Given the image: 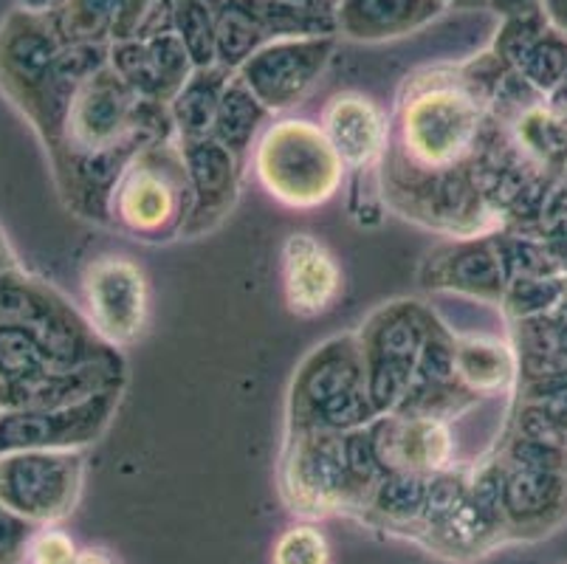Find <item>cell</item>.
Masks as SVG:
<instances>
[{
	"label": "cell",
	"mask_w": 567,
	"mask_h": 564,
	"mask_svg": "<svg viewBox=\"0 0 567 564\" xmlns=\"http://www.w3.org/2000/svg\"><path fill=\"white\" fill-rule=\"evenodd\" d=\"M80 547L71 542L69 534L56 531V527H40L32 542V562L34 564H71Z\"/></svg>",
	"instance_id": "cell-12"
},
{
	"label": "cell",
	"mask_w": 567,
	"mask_h": 564,
	"mask_svg": "<svg viewBox=\"0 0 567 564\" xmlns=\"http://www.w3.org/2000/svg\"><path fill=\"white\" fill-rule=\"evenodd\" d=\"M51 18L65 43H102L111 38L116 0H65Z\"/></svg>",
	"instance_id": "cell-8"
},
{
	"label": "cell",
	"mask_w": 567,
	"mask_h": 564,
	"mask_svg": "<svg viewBox=\"0 0 567 564\" xmlns=\"http://www.w3.org/2000/svg\"><path fill=\"white\" fill-rule=\"evenodd\" d=\"M40 527L0 505V564H23L32 556V542Z\"/></svg>",
	"instance_id": "cell-11"
},
{
	"label": "cell",
	"mask_w": 567,
	"mask_h": 564,
	"mask_svg": "<svg viewBox=\"0 0 567 564\" xmlns=\"http://www.w3.org/2000/svg\"><path fill=\"white\" fill-rule=\"evenodd\" d=\"M543 12L556 29L567 34V0H543Z\"/></svg>",
	"instance_id": "cell-14"
},
{
	"label": "cell",
	"mask_w": 567,
	"mask_h": 564,
	"mask_svg": "<svg viewBox=\"0 0 567 564\" xmlns=\"http://www.w3.org/2000/svg\"><path fill=\"white\" fill-rule=\"evenodd\" d=\"M286 291L293 314H319L339 291V271L322 243L293 235L286 246Z\"/></svg>",
	"instance_id": "cell-5"
},
{
	"label": "cell",
	"mask_w": 567,
	"mask_h": 564,
	"mask_svg": "<svg viewBox=\"0 0 567 564\" xmlns=\"http://www.w3.org/2000/svg\"><path fill=\"white\" fill-rule=\"evenodd\" d=\"M80 458L54 449L0 454V505L38 527L63 522L80 500Z\"/></svg>",
	"instance_id": "cell-1"
},
{
	"label": "cell",
	"mask_w": 567,
	"mask_h": 564,
	"mask_svg": "<svg viewBox=\"0 0 567 564\" xmlns=\"http://www.w3.org/2000/svg\"><path fill=\"white\" fill-rule=\"evenodd\" d=\"M12 268V257H9L7 252V240H3V235H0V274L9 271Z\"/></svg>",
	"instance_id": "cell-16"
},
{
	"label": "cell",
	"mask_w": 567,
	"mask_h": 564,
	"mask_svg": "<svg viewBox=\"0 0 567 564\" xmlns=\"http://www.w3.org/2000/svg\"><path fill=\"white\" fill-rule=\"evenodd\" d=\"M65 40L51 14L14 9L0 23V91L29 116Z\"/></svg>",
	"instance_id": "cell-2"
},
{
	"label": "cell",
	"mask_w": 567,
	"mask_h": 564,
	"mask_svg": "<svg viewBox=\"0 0 567 564\" xmlns=\"http://www.w3.org/2000/svg\"><path fill=\"white\" fill-rule=\"evenodd\" d=\"M175 193L169 186V178L142 173L133 175L125 186V217L136 229H158L173 217Z\"/></svg>",
	"instance_id": "cell-7"
},
{
	"label": "cell",
	"mask_w": 567,
	"mask_h": 564,
	"mask_svg": "<svg viewBox=\"0 0 567 564\" xmlns=\"http://www.w3.org/2000/svg\"><path fill=\"white\" fill-rule=\"evenodd\" d=\"M443 3H457V7H481V3H488V0H443Z\"/></svg>",
	"instance_id": "cell-17"
},
{
	"label": "cell",
	"mask_w": 567,
	"mask_h": 564,
	"mask_svg": "<svg viewBox=\"0 0 567 564\" xmlns=\"http://www.w3.org/2000/svg\"><path fill=\"white\" fill-rule=\"evenodd\" d=\"M331 51L333 38L271 40L244 62V80L266 100H291L311 85Z\"/></svg>",
	"instance_id": "cell-3"
},
{
	"label": "cell",
	"mask_w": 567,
	"mask_h": 564,
	"mask_svg": "<svg viewBox=\"0 0 567 564\" xmlns=\"http://www.w3.org/2000/svg\"><path fill=\"white\" fill-rule=\"evenodd\" d=\"M173 31L187 45L198 69H209L215 60V18L209 0H173Z\"/></svg>",
	"instance_id": "cell-9"
},
{
	"label": "cell",
	"mask_w": 567,
	"mask_h": 564,
	"mask_svg": "<svg viewBox=\"0 0 567 564\" xmlns=\"http://www.w3.org/2000/svg\"><path fill=\"white\" fill-rule=\"evenodd\" d=\"M497 12H503L505 18L508 14H519V12H528V9H539L543 7V0H488Z\"/></svg>",
	"instance_id": "cell-13"
},
{
	"label": "cell",
	"mask_w": 567,
	"mask_h": 564,
	"mask_svg": "<svg viewBox=\"0 0 567 564\" xmlns=\"http://www.w3.org/2000/svg\"><path fill=\"white\" fill-rule=\"evenodd\" d=\"M331 547L328 540L311 525L288 527L275 545V564H328Z\"/></svg>",
	"instance_id": "cell-10"
},
{
	"label": "cell",
	"mask_w": 567,
	"mask_h": 564,
	"mask_svg": "<svg viewBox=\"0 0 567 564\" xmlns=\"http://www.w3.org/2000/svg\"><path fill=\"white\" fill-rule=\"evenodd\" d=\"M443 9V0H339L337 25L353 40H393L424 29Z\"/></svg>",
	"instance_id": "cell-4"
},
{
	"label": "cell",
	"mask_w": 567,
	"mask_h": 564,
	"mask_svg": "<svg viewBox=\"0 0 567 564\" xmlns=\"http://www.w3.org/2000/svg\"><path fill=\"white\" fill-rule=\"evenodd\" d=\"M71 564H116V562H113L105 551H96V547H82V551H76L74 562Z\"/></svg>",
	"instance_id": "cell-15"
},
{
	"label": "cell",
	"mask_w": 567,
	"mask_h": 564,
	"mask_svg": "<svg viewBox=\"0 0 567 564\" xmlns=\"http://www.w3.org/2000/svg\"><path fill=\"white\" fill-rule=\"evenodd\" d=\"M328 124H331L333 139H337V150L350 164H362L370 155L379 153V111L362 96H355V93L337 96L328 107Z\"/></svg>",
	"instance_id": "cell-6"
}]
</instances>
